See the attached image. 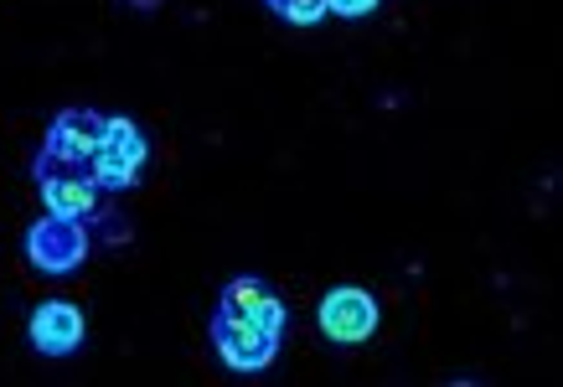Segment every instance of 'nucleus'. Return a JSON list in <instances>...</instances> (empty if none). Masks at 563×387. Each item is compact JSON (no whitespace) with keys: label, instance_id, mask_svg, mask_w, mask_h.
<instances>
[{"label":"nucleus","instance_id":"obj_10","mask_svg":"<svg viewBox=\"0 0 563 387\" xmlns=\"http://www.w3.org/2000/svg\"><path fill=\"white\" fill-rule=\"evenodd\" d=\"M383 0H325V11L331 16H346V21H357V16H373Z\"/></svg>","mask_w":563,"mask_h":387},{"label":"nucleus","instance_id":"obj_5","mask_svg":"<svg viewBox=\"0 0 563 387\" xmlns=\"http://www.w3.org/2000/svg\"><path fill=\"white\" fill-rule=\"evenodd\" d=\"M212 346H218L222 362H228L233 372H243V377L264 372V367L274 362V356H279V336L258 331L254 320L222 316V310H212Z\"/></svg>","mask_w":563,"mask_h":387},{"label":"nucleus","instance_id":"obj_6","mask_svg":"<svg viewBox=\"0 0 563 387\" xmlns=\"http://www.w3.org/2000/svg\"><path fill=\"white\" fill-rule=\"evenodd\" d=\"M99 135H103V114L99 109H57L47 124V140H42V155L63 161V166H78L88 170L93 151H99Z\"/></svg>","mask_w":563,"mask_h":387},{"label":"nucleus","instance_id":"obj_9","mask_svg":"<svg viewBox=\"0 0 563 387\" xmlns=\"http://www.w3.org/2000/svg\"><path fill=\"white\" fill-rule=\"evenodd\" d=\"M279 21H290V26H316L325 21V0H264Z\"/></svg>","mask_w":563,"mask_h":387},{"label":"nucleus","instance_id":"obj_1","mask_svg":"<svg viewBox=\"0 0 563 387\" xmlns=\"http://www.w3.org/2000/svg\"><path fill=\"white\" fill-rule=\"evenodd\" d=\"M145 161H151V145H145L135 119L103 114L99 151L88 161L93 186H99V191H130V186H140V176H145Z\"/></svg>","mask_w":563,"mask_h":387},{"label":"nucleus","instance_id":"obj_3","mask_svg":"<svg viewBox=\"0 0 563 387\" xmlns=\"http://www.w3.org/2000/svg\"><path fill=\"white\" fill-rule=\"evenodd\" d=\"M36 186H42V207L57 212V218H73V222H93L99 218V186L93 176L78 166H63L52 155H36Z\"/></svg>","mask_w":563,"mask_h":387},{"label":"nucleus","instance_id":"obj_8","mask_svg":"<svg viewBox=\"0 0 563 387\" xmlns=\"http://www.w3.org/2000/svg\"><path fill=\"white\" fill-rule=\"evenodd\" d=\"M88 325H84V310L68 300H42L26 316V341H32L42 356H73L84 346Z\"/></svg>","mask_w":563,"mask_h":387},{"label":"nucleus","instance_id":"obj_2","mask_svg":"<svg viewBox=\"0 0 563 387\" xmlns=\"http://www.w3.org/2000/svg\"><path fill=\"white\" fill-rule=\"evenodd\" d=\"M26 258H32V269L52 274V279H63V274L84 269V258H88V233H84V222L57 218V212L36 218L32 228H26Z\"/></svg>","mask_w":563,"mask_h":387},{"label":"nucleus","instance_id":"obj_11","mask_svg":"<svg viewBox=\"0 0 563 387\" xmlns=\"http://www.w3.org/2000/svg\"><path fill=\"white\" fill-rule=\"evenodd\" d=\"M135 11H155V5H166V0H130Z\"/></svg>","mask_w":563,"mask_h":387},{"label":"nucleus","instance_id":"obj_7","mask_svg":"<svg viewBox=\"0 0 563 387\" xmlns=\"http://www.w3.org/2000/svg\"><path fill=\"white\" fill-rule=\"evenodd\" d=\"M218 310L222 316H239V320H254L258 331H269V336H285V325H290V310L285 300L274 295L264 279L254 274H239V279H228L218 295Z\"/></svg>","mask_w":563,"mask_h":387},{"label":"nucleus","instance_id":"obj_4","mask_svg":"<svg viewBox=\"0 0 563 387\" xmlns=\"http://www.w3.org/2000/svg\"><path fill=\"white\" fill-rule=\"evenodd\" d=\"M377 320H383L377 300L367 295V289H357V285H336L321 300V310H316L321 336L336 341V346H357V341H367L377 331Z\"/></svg>","mask_w":563,"mask_h":387}]
</instances>
